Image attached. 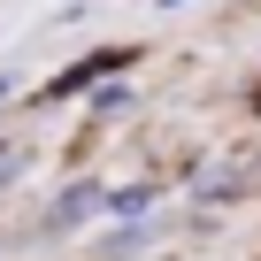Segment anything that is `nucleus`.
Masks as SVG:
<instances>
[{"label": "nucleus", "mask_w": 261, "mask_h": 261, "mask_svg": "<svg viewBox=\"0 0 261 261\" xmlns=\"http://www.w3.org/2000/svg\"><path fill=\"white\" fill-rule=\"evenodd\" d=\"M0 92H8V77H0Z\"/></svg>", "instance_id": "obj_1"}]
</instances>
